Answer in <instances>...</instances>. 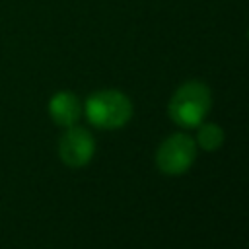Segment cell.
<instances>
[{
    "label": "cell",
    "mask_w": 249,
    "mask_h": 249,
    "mask_svg": "<svg viewBox=\"0 0 249 249\" xmlns=\"http://www.w3.org/2000/svg\"><path fill=\"white\" fill-rule=\"evenodd\" d=\"M210 109V89L202 82L183 84L169 101V117L179 126H198Z\"/></svg>",
    "instance_id": "6da1fadb"
},
{
    "label": "cell",
    "mask_w": 249,
    "mask_h": 249,
    "mask_svg": "<svg viewBox=\"0 0 249 249\" xmlns=\"http://www.w3.org/2000/svg\"><path fill=\"white\" fill-rule=\"evenodd\" d=\"M86 115L97 128H121L132 115L130 99L117 89H101L88 97Z\"/></svg>",
    "instance_id": "7a4b0ae2"
},
{
    "label": "cell",
    "mask_w": 249,
    "mask_h": 249,
    "mask_svg": "<svg viewBox=\"0 0 249 249\" xmlns=\"http://www.w3.org/2000/svg\"><path fill=\"white\" fill-rule=\"evenodd\" d=\"M195 156H196V146H195L191 136L171 134L158 148L156 163L163 173L179 175L191 167V163L195 161Z\"/></svg>",
    "instance_id": "3957f363"
},
{
    "label": "cell",
    "mask_w": 249,
    "mask_h": 249,
    "mask_svg": "<svg viewBox=\"0 0 249 249\" xmlns=\"http://www.w3.org/2000/svg\"><path fill=\"white\" fill-rule=\"evenodd\" d=\"M95 144L91 134L82 126H68L64 136L58 144L60 160L70 167H82L86 165L93 156Z\"/></svg>",
    "instance_id": "277c9868"
},
{
    "label": "cell",
    "mask_w": 249,
    "mask_h": 249,
    "mask_svg": "<svg viewBox=\"0 0 249 249\" xmlns=\"http://www.w3.org/2000/svg\"><path fill=\"white\" fill-rule=\"evenodd\" d=\"M49 113L56 124L72 126L80 117V101L70 91H58L49 103Z\"/></svg>",
    "instance_id": "5b68a950"
},
{
    "label": "cell",
    "mask_w": 249,
    "mask_h": 249,
    "mask_svg": "<svg viewBox=\"0 0 249 249\" xmlns=\"http://www.w3.org/2000/svg\"><path fill=\"white\" fill-rule=\"evenodd\" d=\"M224 132L218 124H202L198 130V144L204 150H216L222 146Z\"/></svg>",
    "instance_id": "8992f818"
}]
</instances>
